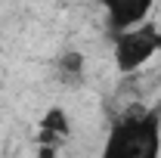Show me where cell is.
I'll list each match as a JSON object with an SVG mask.
<instances>
[{
  "label": "cell",
  "mask_w": 161,
  "mask_h": 158,
  "mask_svg": "<svg viewBox=\"0 0 161 158\" xmlns=\"http://www.w3.org/2000/svg\"><path fill=\"white\" fill-rule=\"evenodd\" d=\"M158 50H161V28L152 19H146L140 25L115 34V43H112L115 68L121 75H136Z\"/></svg>",
  "instance_id": "2"
},
{
  "label": "cell",
  "mask_w": 161,
  "mask_h": 158,
  "mask_svg": "<svg viewBox=\"0 0 161 158\" xmlns=\"http://www.w3.org/2000/svg\"><path fill=\"white\" fill-rule=\"evenodd\" d=\"M161 155V118L155 109L130 105L121 118H115L102 158H158Z\"/></svg>",
  "instance_id": "1"
},
{
  "label": "cell",
  "mask_w": 161,
  "mask_h": 158,
  "mask_svg": "<svg viewBox=\"0 0 161 158\" xmlns=\"http://www.w3.org/2000/svg\"><path fill=\"white\" fill-rule=\"evenodd\" d=\"M53 71H56V81H59V84L78 87V84H84V78H87V56H84L80 50H65V53H59Z\"/></svg>",
  "instance_id": "4"
},
{
  "label": "cell",
  "mask_w": 161,
  "mask_h": 158,
  "mask_svg": "<svg viewBox=\"0 0 161 158\" xmlns=\"http://www.w3.org/2000/svg\"><path fill=\"white\" fill-rule=\"evenodd\" d=\"M155 0H102V9H105V22L112 28V34L127 31L133 25L149 19Z\"/></svg>",
  "instance_id": "3"
}]
</instances>
